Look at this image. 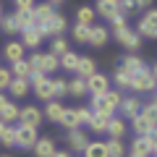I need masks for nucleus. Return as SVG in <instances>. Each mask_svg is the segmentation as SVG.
<instances>
[{
    "label": "nucleus",
    "instance_id": "39448f33",
    "mask_svg": "<svg viewBox=\"0 0 157 157\" xmlns=\"http://www.w3.org/2000/svg\"><path fill=\"white\" fill-rule=\"evenodd\" d=\"M37 128L34 126H24L18 123L16 126V147H21V149H32L34 144H37Z\"/></svg>",
    "mask_w": 157,
    "mask_h": 157
},
{
    "label": "nucleus",
    "instance_id": "37998d69",
    "mask_svg": "<svg viewBox=\"0 0 157 157\" xmlns=\"http://www.w3.org/2000/svg\"><path fill=\"white\" fill-rule=\"evenodd\" d=\"M11 81H13V73H11V68L0 66V92H8Z\"/></svg>",
    "mask_w": 157,
    "mask_h": 157
},
{
    "label": "nucleus",
    "instance_id": "5fc2aeb1",
    "mask_svg": "<svg viewBox=\"0 0 157 157\" xmlns=\"http://www.w3.org/2000/svg\"><path fill=\"white\" fill-rule=\"evenodd\" d=\"M3 131H6V123H3V121H0V134H3Z\"/></svg>",
    "mask_w": 157,
    "mask_h": 157
},
{
    "label": "nucleus",
    "instance_id": "79ce46f5",
    "mask_svg": "<svg viewBox=\"0 0 157 157\" xmlns=\"http://www.w3.org/2000/svg\"><path fill=\"white\" fill-rule=\"evenodd\" d=\"M0 144L3 147H16V126H6V131L0 134Z\"/></svg>",
    "mask_w": 157,
    "mask_h": 157
},
{
    "label": "nucleus",
    "instance_id": "603ef678",
    "mask_svg": "<svg viewBox=\"0 0 157 157\" xmlns=\"http://www.w3.org/2000/svg\"><path fill=\"white\" fill-rule=\"evenodd\" d=\"M52 157H71V155H68V152H60V149H58V152H55Z\"/></svg>",
    "mask_w": 157,
    "mask_h": 157
},
{
    "label": "nucleus",
    "instance_id": "20e7f679",
    "mask_svg": "<svg viewBox=\"0 0 157 157\" xmlns=\"http://www.w3.org/2000/svg\"><path fill=\"white\" fill-rule=\"evenodd\" d=\"M139 37L147 39H157V8H147V13L139 18V26H136Z\"/></svg>",
    "mask_w": 157,
    "mask_h": 157
},
{
    "label": "nucleus",
    "instance_id": "ea45409f",
    "mask_svg": "<svg viewBox=\"0 0 157 157\" xmlns=\"http://www.w3.org/2000/svg\"><path fill=\"white\" fill-rule=\"evenodd\" d=\"M50 52H52V55H58V58L66 55V52H68V42H66L63 37H52V42H50Z\"/></svg>",
    "mask_w": 157,
    "mask_h": 157
},
{
    "label": "nucleus",
    "instance_id": "f704fd0d",
    "mask_svg": "<svg viewBox=\"0 0 157 157\" xmlns=\"http://www.w3.org/2000/svg\"><path fill=\"white\" fill-rule=\"evenodd\" d=\"M13 18H16V26H18V32H24V29H32V26H34L32 11H16V13H13Z\"/></svg>",
    "mask_w": 157,
    "mask_h": 157
},
{
    "label": "nucleus",
    "instance_id": "2f4dec72",
    "mask_svg": "<svg viewBox=\"0 0 157 157\" xmlns=\"http://www.w3.org/2000/svg\"><path fill=\"white\" fill-rule=\"evenodd\" d=\"M131 128H134L136 136H147L155 126H149V121H144V118H141V113H139L136 118H131Z\"/></svg>",
    "mask_w": 157,
    "mask_h": 157
},
{
    "label": "nucleus",
    "instance_id": "680f3d73",
    "mask_svg": "<svg viewBox=\"0 0 157 157\" xmlns=\"http://www.w3.org/2000/svg\"><path fill=\"white\" fill-rule=\"evenodd\" d=\"M131 157H139V155H131Z\"/></svg>",
    "mask_w": 157,
    "mask_h": 157
},
{
    "label": "nucleus",
    "instance_id": "c9c22d12",
    "mask_svg": "<svg viewBox=\"0 0 157 157\" xmlns=\"http://www.w3.org/2000/svg\"><path fill=\"white\" fill-rule=\"evenodd\" d=\"M71 34H73V39H76L78 45H86V42H89V37H92V26H84V24H76Z\"/></svg>",
    "mask_w": 157,
    "mask_h": 157
},
{
    "label": "nucleus",
    "instance_id": "f8f14e48",
    "mask_svg": "<svg viewBox=\"0 0 157 157\" xmlns=\"http://www.w3.org/2000/svg\"><path fill=\"white\" fill-rule=\"evenodd\" d=\"M32 152H34V157H52L55 155V139L52 136H39L37 139V144L32 147Z\"/></svg>",
    "mask_w": 157,
    "mask_h": 157
},
{
    "label": "nucleus",
    "instance_id": "b1692460",
    "mask_svg": "<svg viewBox=\"0 0 157 157\" xmlns=\"http://www.w3.org/2000/svg\"><path fill=\"white\" fill-rule=\"evenodd\" d=\"M94 18H97V11H94L92 6H81V8H76V24L94 26Z\"/></svg>",
    "mask_w": 157,
    "mask_h": 157
},
{
    "label": "nucleus",
    "instance_id": "c03bdc74",
    "mask_svg": "<svg viewBox=\"0 0 157 157\" xmlns=\"http://www.w3.org/2000/svg\"><path fill=\"white\" fill-rule=\"evenodd\" d=\"M110 24H113L110 34H118V32H123V29L128 26V21H126V16H123V13H118L115 18H110Z\"/></svg>",
    "mask_w": 157,
    "mask_h": 157
},
{
    "label": "nucleus",
    "instance_id": "7c9ffc66",
    "mask_svg": "<svg viewBox=\"0 0 157 157\" xmlns=\"http://www.w3.org/2000/svg\"><path fill=\"white\" fill-rule=\"evenodd\" d=\"M78 58H81L78 52L68 50L66 55H60V68H63V71H73V73H76V68H78Z\"/></svg>",
    "mask_w": 157,
    "mask_h": 157
},
{
    "label": "nucleus",
    "instance_id": "ddd939ff",
    "mask_svg": "<svg viewBox=\"0 0 157 157\" xmlns=\"http://www.w3.org/2000/svg\"><path fill=\"white\" fill-rule=\"evenodd\" d=\"M89 110H92V113H102V115H115L118 107L113 105L110 100H107V94H97V97H92Z\"/></svg>",
    "mask_w": 157,
    "mask_h": 157
},
{
    "label": "nucleus",
    "instance_id": "c756f323",
    "mask_svg": "<svg viewBox=\"0 0 157 157\" xmlns=\"http://www.w3.org/2000/svg\"><path fill=\"white\" fill-rule=\"evenodd\" d=\"M18 115H21V107H16L13 102H8V105L0 110V121H3L6 126H11L13 121H18Z\"/></svg>",
    "mask_w": 157,
    "mask_h": 157
},
{
    "label": "nucleus",
    "instance_id": "4468645a",
    "mask_svg": "<svg viewBox=\"0 0 157 157\" xmlns=\"http://www.w3.org/2000/svg\"><path fill=\"white\" fill-rule=\"evenodd\" d=\"M24 42L21 39H11L6 47H3V58H6L8 63H16V60H24Z\"/></svg>",
    "mask_w": 157,
    "mask_h": 157
},
{
    "label": "nucleus",
    "instance_id": "412c9836",
    "mask_svg": "<svg viewBox=\"0 0 157 157\" xmlns=\"http://www.w3.org/2000/svg\"><path fill=\"white\" fill-rule=\"evenodd\" d=\"M94 11H97V16H102V18H115L118 13V3H110V0H97V6H94Z\"/></svg>",
    "mask_w": 157,
    "mask_h": 157
},
{
    "label": "nucleus",
    "instance_id": "a19ab883",
    "mask_svg": "<svg viewBox=\"0 0 157 157\" xmlns=\"http://www.w3.org/2000/svg\"><path fill=\"white\" fill-rule=\"evenodd\" d=\"M141 118L149 121V126H157V105L155 102H147V105L141 107Z\"/></svg>",
    "mask_w": 157,
    "mask_h": 157
},
{
    "label": "nucleus",
    "instance_id": "4d7b16f0",
    "mask_svg": "<svg viewBox=\"0 0 157 157\" xmlns=\"http://www.w3.org/2000/svg\"><path fill=\"white\" fill-rule=\"evenodd\" d=\"M0 21H3V8H0Z\"/></svg>",
    "mask_w": 157,
    "mask_h": 157
},
{
    "label": "nucleus",
    "instance_id": "f3484780",
    "mask_svg": "<svg viewBox=\"0 0 157 157\" xmlns=\"http://www.w3.org/2000/svg\"><path fill=\"white\" fill-rule=\"evenodd\" d=\"M144 66H147L144 58L136 55V52H128V55H123V60H121V68H123V71H128L131 76H134V73H139Z\"/></svg>",
    "mask_w": 157,
    "mask_h": 157
},
{
    "label": "nucleus",
    "instance_id": "5701e85b",
    "mask_svg": "<svg viewBox=\"0 0 157 157\" xmlns=\"http://www.w3.org/2000/svg\"><path fill=\"white\" fill-rule=\"evenodd\" d=\"M113 115H102V113H92V121L86 126H89L94 134H107V123H110Z\"/></svg>",
    "mask_w": 157,
    "mask_h": 157
},
{
    "label": "nucleus",
    "instance_id": "393cba45",
    "mask_svg": "<svg viewBox=\"0 0 157 157\" xmlns=\"http://www.w3.org/2000/svg\"><path fill=\"white\" fill-rule=\"evenodd\" d=\"M131 155H139V157H152V147L147 136H136L131 141Z\"/></svg>",
    "mask_w": 157,
    "mask_h": 157
},
{
    "label": "nucleus",
    "instance_id": "052dcab7",
    "mask_svg": "<svg viewBox=\"0 0 157 157\" xmlns=\"http://www.w3.org/2000/svg\"><path fill=\"white\" fill-rule=\"evenodd\" d=\"M0 157H11V155H0Z\"/></svg>",
    "mask_w": 157,
    "mask_h": 157
},
{
    "label": "nucleus",
    "instance_id": "1a4fd4ad",
    "mask_svg": "<svg viewBox=\"0 0 157 157\" xmlns=\"http://www.w3.org/2000/svg\"><path fill=\"white\" fill-rule=\"evenodd\" d=\"M42 118H45V113L39 110L37 105H26V107H21V115H18V123H24V126H34V128H39V123H42Z\"/></svg>",
    "mask_w": 157,
    "mask_h": 157
},
{
    "label": "nucleus",
    "instance_id": "bb28decb",
    "mask_svg": "<svg viewBox=\"0 0 157 157\" xmlns=\"http://www.w3.org/2000/svg\"><path fill=\"white\" fill-rule=\"evenodd\" d=\"M84 157H110L107 152V141H89L84 149Z\"/></svg>",
    "mask_w": 157,
    "mask_h": 157
},
{
    "label": "nucleus",
    "instance_id": "9b49d317",
    "mask_svg": "<svg viewBox=\"0 0 157 157\" xmlns=\"http://www.w3.org/2000/svg\"><path fill=\"white\" fill-rule=\"evenodd\" d=\"M141 107H144V105H141L139 94H131V97H123V102H121L118 110H121V115H123V118H128V121H131V118H136L141 113Z\"/></svg>",
    "mask_w": 157,
    "mask_h": 157
},
{
    "label": "nucleus",
    "instance_id": "13d9d810",
    "mask_svg": "<svg viewBox=\"0 0 157 157\" xmlns=\"http://www.w3.org/2000/svg\"><path fill=\"white\" fill-rule=\"evenodd\" d=\"M152 102H155V105H157V94H155V100H152Z\"/></svg>",
    "mask_w": 157,
    "mask_h": 157
},
{
    "label": "nucleus",
    "instance_id": "c85d7f7f",
    "mask_svg": "<svg viewBox=\"0 0 157 157\" xmlns=\"http://www.w3.org/2000/svg\"><path fill=\"white\" fill-rule=\"evenodd\" d=\"M131 78H134V76H131L128 71H123L121 66H118L115 73H113V81H115V86H118L121 92H123V89H131Z\"/></svg>",
    "mask_w": 157,
    "mask_h": 157
},
{
    "label": "nucleus",
    "instance_id": "2eb2a0df",
    "mask_svg": "<svg viewBox=\"0 0 157 157\" xmlns=\"http://www.w3.org/2000/svg\"><path fill=\"white\" fill-rule=\"evenodd\" d=\"M42 39H45V34H42V29H37V26L24 29V32H21V42H24V47H32V50H37V47L42 45Z\"/></svg>",
    "mask_w": 157,
    "mask_h": 157
},
{
    "label": "nucleus",
    "instance_id": "a211bd4d",
    "mask_svg": "<svg viewBox=\"0 0 157 157\" xmlns=\"http://www.w3.org/2000/svg\"><path fill=\"white\" fill-rule=\"evenodd\" d=\"M58 123L63 126L66 131H73V128H81V121H78V110L76 107H66L63 110V115H60V121Z\"/></svg>",
    "mask_w": 157,
    "mask_h": 157
},
{
    "label": "nucleus",
    "instance_id": "e433bc0d",
    "mask_svg": "<svg viewBox=\"0 0 157 157\" xmlns=\"http://www.w3.org/2000/svg\"><path fill=\"white\" fill-rule=\"evenodd\" d=\"M52 94H55V100L68 97V78H52Z\"/></svg>",
    "mask_w": 157,
    "mask_h": 157
},
{
    "label": "nucleus",
    "instance_id": "09e8293b",
    "mask_svg": "<svg viewBox=\"0 0 157 157\" xmlns=\"http://www.w3.org/2000/svg\"><path fill=\"white\" fill-rule=\"evenodd\" d=\"M147 139H149V147H152V155H157V126L147 134Z\"/></svg>",
    "mask_w": 157,
    "mask_h": 157
},
{
    "label": "nucleus",
    "instance_id": "f03ea898",
    "mask_svg": "<svg viewBox=\"0 0 157 157\" xmlns=\"http://www.w3.org/2000/svg\"><path fill=\"white\" fill-rule=\"evenodd\" d=\"M29 63H32V71H42V73H47V76H52V73L60 68V58L52 55V52H34V55L29 58Z\"/></svg>",
    "mask_w": 157,
    "mask_h": 157
},
{
    "label": "nucleus",
    "instance_id": "3c124183",
    "mask_svg": "<svg viewBox=\"0 0 157 157\" xmlns=\"http://www.w3.org/2000/svg\"><path fill=\"white\" fill-rule=\"evenodd\" d=\"M8 102H11V100H8V97H6V94H3V92H0V110H3V107H6V105H8Z\"/></svg>",
    "mask_w": 157,
    "mask_h": 157
},
{
    "label": "nucleus",
    "instance_id": "bf43d9fd",
    "mask_svg": "<svg viewBox=\"0 0 157 157\" xmlns=\"http://www.w3.org/2000/svg\"><path fill=\"white\" fill-rule=\"evenodd\" d=\"M110 3H121V0H110Z\"/></svg>",
    "mask_w": 157,
    "mask_h": 157
},
{
    "label": "nucleus",
    "instance_id": "473e14b6",
    "mask_svg": "<svg viewBox=\"0 0 157 157\" xmlns=\"http://www.w3.org/2000/svg\"><path fill=\"white\" fill-rule=\"evenodd\" d=\"M63 110H66V107H63L58 100H52V102H47V107H45V118H47V121H52V123H58L60 115H63Z\"/></svg>",
    "mask_w": 157,
    "mask_h": 157
},
{
    "label": "nucleus",
    "instance_id": "de8ad7c7",
    "mask_svg": "<svg viewBox=\"0 0 157 157\" xmlns=\"http://www.w3.org/2000/svg\"><path fill=\"white\" fill-rule=\"evenodd\" d=\"M76 110H78V121H81V126H86L92 121V110H89V107H76Z\"/></svg>",
    "mask_w": 157,
    "mask_h": 157
},
{
    "label": "nucleus",
    "instance_id": "6e6552de",
    "mask_svg": "<svg viewBox=\"0 0 157 157\" xmlns=\"http://www.w3.org/2000/svg\"><path fill=\"white\" fill-rule=\"evenodd\" d=\"M68 29V21H66V16H60V13L55 11V16L50 18V21L42 26V34L45 37H63V32Z\"/></svg>",
    "mask_w": 157,
    "mask_h": 157
},
{
    "label": "nucleus",
    "instance_id": "f257e3e1",
    "mask_svg": "<svg viewBox=\"0 0 157 157\" xmlns=\"http://www.w3.org/2000/svg\"><path fill=\"white\" fill-rule=\"evenodd\" d=\"M32 92L37 94V100H42V102H52L55 100V94H52V78L47 76V73H42V71H32Z\"/></svg>",
    "mask_w": 157,
    "mask_h": 157
},
{
    "label": "nucleus",
    "instance_id": "e2e57ef3",
    "mask_svg": "<svg viewBox=\"0 0 157 157\" xmlns=\"http://www.w3.org/2000/svg\"><path fill=\"white\" fill-rule=\"evenodd\" d=\"M155 157H157V155H155Z\"/></svg>",
    "mask_w": 157,
    "mask_h": 157
},
{
    "label": "nucleus",
    "instance_id": "864d4df0",
    "mask_svg": "<svg viewBox=\"0 0 157 157\" xmlns=\"http://www.w3.org/2000/svg\"><path fill=\"white\" fill-rule=\"evenodd\" d=\"M152 73H155V78H157V63H155V66H152Z\"/></svg>",
    "mask_w": 157,
    "mask_h": 157
},
{
    "label": "nucleus",
    "instance_id": "dca6fc26",
    "mask_svg": "<svg viewBox=\"0 0 157 157\" xmlns=\"http://www.w3.org/2000/svg\"><path fill=\"white\" fill-rule=\"evenodd\" d=\"M66 141H68V147H71L73 152H84V149H86V144H89V139H86V134H84L81 128H73V131H68Z\"/></svg>",
    "mask_w": 157,
    "mask_h": 157
},
{
    "label": "nucleus",
    "instance_id": "49530a36",
    "mask_svg": "<svg viewBox=\"0 0 157 157\" xmlns=\"http://www.w3.org/2000/svg\"><path fill=\"white\" fill-rule=\"evenodd\" d=\"M13 6H16V11H32L37 3L34 0H13Z\"/></svg>",
    "mask_w": 157,
    "mask_h": 157
},
{
    "label": "nucleus",
    "instance_id": "58836bf2",
    "mask_svg": "<svg viewBox=\"0 0 157 157\" xmlns=\"http://www.w3.org/2000/svg\"><path fill=\"white\" fill-rule=\"evenodd\" d=\"M0 29H3L8 37H16V34H21V32H18V26H16V18H13V16H3V21H0Z\"/></svg>",
    "mask_w": 157,
    "mask_h": 157
},
{
    "label": "nucleus",
    "instance_id": "423d86ee",
    "mask_svg": "<svg viewBox=\"0 0 157 157\" xmlns=\"http://www.w3.org/2000/svg\"><path fill=\"white\" fill-rule=\"evenodd\" d=\"M52 16H55V6L52 3H39V6L32 8V18H34V26L37 29H42Z\"/></svg>",
    "mask_w": 157,
    "mask_h": 157
},
{
    "label": "nucleus",
    "instance_id": "6ab92c4d",
    "mask_svg": "<svg viewBox=\"0 0 157 157\" xmlns=\"http://www.w3.org/2000/svg\"><path fill=\"white\" fill-rule=\"evenodd\" d=\"M86 94H89V89H86V78H81V76L68 78V97L81 100V97H86Z\"/></svg>",
    "mask_w": 157,
    "mask_h": 157
},
{
    "label": "nucleus",
    "instance_id": "aec40b11",
    "mask_svg": "<svg viewBox=\"0 0 157 157\" xmlns=\"http://www.w3.org/2000/svg\"><path fill=\"white\" fill-rule=\"evenodd\" d=\"M8 92H11V97L21 100V97H26L29 92H32V81H29V78H13L11 86H8Z\"/></svg>",
    "mask_w": 157,
    "mask_h": 157
},
{
    "label": "nucleus",
    "instance_id": "0eeeda50",
    "mask_svg": "<svg viewBox=\"0 0 157 157\" xmlns=\"http://www.w3.org/2000/svg\"><path fill=\"white\" fill-rule=\"evenodd\" d=\"M113 37H115L118 42H121V45L128 50V52H136V50L141 47V37H139V32H134V29H128V26H126L123 32L113 34Z\"/></svg>",
    "mask_w": 157,
    "mask_h": 157
},
{
    "label": "nucleus",
    "instance_id": "cd10ccee",
    "mask_svg": "<svg viewBox=\"0 0 157 157\" xmlns=\"http://www.w3.org/2000/svg\"><path fill=\"white\" fill-rule=\"evenodd\" d=\"M107 136H110V139H123L126 136V123L121 121V118H115V115L110 118V123H107Z\"/></svg>",
    "mask_w": 157,
    "mask_h": 157
},
{
    "label": "nucleus",
    "instance_id": "6e6d98bb",
    "mask_svg": "<svg viewBox=\"0 0 157 157\" xmlns=\"http://www.w3.org/2000/svg\"><path fill=\"white\" fill-rule=\"evenodd\" d=\"M47 3H52V6H58V3H63V0H47Z\"/></svg>",
    "mask_w": 157,
    "mask_h": 157
},
{
    "label": "nucleus",
    "instance_id": "72a5a7b5",
    "mask_svg": "<svg viewBox=\"0 0 157 157\" xmlns=\"http://www.w3.org/2000/svg\"><path fill=\"white\" fill-rule=\"evenodd\" d=\"M107 37H110V32H107L105 26H92V37H89V45L94 47H102L107 42Z\"/></svg>",
    "mask_w": 157,
    "mask_h": 157
},
{
    "label": "nucleus",
    "instance_id": "7ed1b4c3",
    "mask_svg": "<svg viewBox=\"0 0 157 157\" xmlns=\"http://www.w3.org/2000/svg\"><path fill=\"white\" fill-rule=\"evenodd\" d=\"M131 89L136 92V94H147V92H155L157 89V78L155 73H152V68H141L139 73H134V78H131Z\"/></svg>",
    "mask_w": 157,
    "mask_h": 157
},
{
    "label": "nucleus",
    "instance_id": "9d476101",
    "mask_svg": "<svg viewBox=\"0 0 157 157\" xmlns=\"http://www.w3.org/2000/svg\"><path fill=\"white\" fill-rule=\"evenodd\" d=\"M86 89H89V94H92V97L105 94V92L110 89V78H107L105 73H92V76L86 78Z\"/></svg>",
    "mask_w": 157,
    "mask_h": 157
},
{
    "label": "nucleus",
    "instance_id": "8fccbe9b",
    "mask_svg": "<svg viewBox=\"0 0 157 157\" xmlns=\"http://www.w3.org/2000/svg\"><path fill=\"white\" fill-rule=\"evenodd\" d=\"M134 3H136V8H144V11L152 8V0H134Z\"/></svg>",
    "mask_w": 157,
    "mask_h": 157
},
{
    "label": "nucleus",
    "instance_id": "a18cd8bd",
    "mask_svg": "<svg viewBox=\"0 0 157 157\" xmlns=\"http://www.w3.org/2000/svg\"><path fill=\"white\" fill-rule=\"evenodd\" d=\"M118 11H121L126 18H128L131 13L136 11V3H134V0H121V3H118Z\"/></svg>",
    "mask_w": 157,
    "mask_h": 157
},
{
    "label": "nucleus",
    "instance_id": "4be33fe9",
    "mask_svg": "<svg viewBox=\"0 0 157 157\" xmlns=\"http://www.w3.org/2000/svg\"><path fill=\"white\" fill-rule=\"evenodd\" d=\"M92 73H97V63H94V58H89V55H81V58H78L76 76H81V78H89Z\"/></svg>",
    "mask_w": 157,
    "mask_h": 157
},
{
    "label": "nucleus",
    "instance_id": "a878e982",
    "mask_svg": "<svg viewBox=\"0 0 157 157\" xmlns=\"http://www.w3.org/2000/svg\"><path fill=\"white\" fill-rule=\"evenodd\" d=\"M11 73H13V78H32V63H29V58L11 63Z\"/></svg>",
    "mask_w": 157,
    "mask_h": 157
},
{
    "label": "nucleus",
    "instance_id": "4c0bfd02",
    "mask_svg": "<svg viewBox=\"0 0 157 157\" xmlns=\"http://www.w3.org/2000/svg\"><path fill=\"white\" fill-rule=\"evenodd\" d=\"M107 152H110V157H123L126 155L123 139H107Z\"/></svg>",
    "mask_w": 157,
    "mask_h": 157
}]
</instances>
